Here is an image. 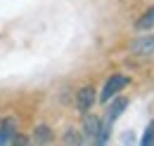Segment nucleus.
<instances>
[{
    "label": "nucleus",
    "mask_w": 154,
    "mask_h": 146,
    "mask_svg": "<svg viewBox=\"0 0 154 146\" xmlns=\"http://www.w3.org/2000/svg\"><path fill=\"white\" fill-rule=\"evenodd\" d=\"M152 26H154V7H149L142 17L137 19L135 28H137V31H147V28H152Z\"/></svg>",
    "instance_id": "obj_8"
},
{
    "label": "nucleus",
    "mask_w": 154,
    "mask_h": 146,
    "mask_svg": "<svg viewBox=\"0 0 154 146\" xmlns=\"http://www.w3.org/2000/svg\"><path fill=\"white\" fill-rule=\"evenodd\" d=\"M107 104H109V109H107V115H104V120H102V123H104L107 127H112V125L116 123V118L121 115V111L128 106V99H126V97H119V94H116L114 99H109Z\"/></svg>",
    "instance_id": "obj_5"
},
{
    "label": "nucleus",
    "mask_w": 154,
    "mask_h": 146,
    "mask_svg": "<svg viewBox=\"0 0 154 146\" xmlns=\"http://www.w3.org/2000/svg\"><path fill=\"white\" fill-rule=\"evenodd\" d=\"M64 144H83V134L78 130H66L64 134Z\"/></svg>",
    "instance_id": "obj_9"
},
{
    "label": "nucleus",
    "mask_w": 154,
    "mask_h": 146,
    "mask_svg": "<svg viewBox=\"0 0 154 146\" xmlns=\"http://www.w3.org/2000/svg\"><path fill=\"white\" fill-rule=\"evenodd\" d=\"M128 83H131V78L128 75H123V73H114V75H109L107 80H104V85H102V90H100V101L102 104H107L109 99H114L119 92H123L128 87Z\"/></svg>",
    "instance_id": "obj_1"
},
{
    "label": "nucleus",
    "mask_w": 154,
    "mask_h": 146,
    "mask_svg": "<svg viewBox=\"0 0 154 146\" xmlns=\"http://www.w3.org/2000/svg\"><path fill=\"white\" fill-rule=\"evenodd\" d=\"M97 92H95V87L93 85H85V87H81L78 90V94H76V106H78V111H90L93 109V104H95V97Z\"/></svg>",
    "instance_id": "obj_6"
},
{
    "label": "nucleus",
    "mask_w": 154,
    "mask_h": 146,
    "mask_svg": "<svg viewBox=\"0 0 154 146\" xmlns=\"http://www.w3.org/2000/svg\"><path fill=\"white\" fill-rule=\"evenodd\" d=\"M140 144L142 146H149L154 144V120L147 125V130H145V134H142V139H140Z\"/></svg>",
    "instance_id": "obj_10"
},
{
    "label": "nucleus",
    "mask_w": 154,
    "mask_h": 146,
    "mask_svg": "<svg viewBox=\"0 0 154 146\" xmlns=\"http://www.w3.org/2000/svg\"><path fill=\"white\" fill-rule=\"evenodd\" d=\"M33 142H38V144H48V142H52V130L48 127V125H38L36 132H33Z\"/></svg>",
    "instance_id": "obj_7"
},
{
    "label": "nucleus",
    "mask_w": 154,
    "mask_h": 146,
    "mask_svg": "<svg viewBox=\"0 0 154 146\" xmlns=\"http://www.w3.org/2000/svg\"><path fill=\"white\" fill-rule=\"evenodd\" d=\"M100 127H102V120L93 115V113H83V123H81V134H83V142H97L100 137Z\"/></svg>",
    "instance_id": "obj_3"
},
{
    "label": "nucleus",
    "mask_w": 154,
    "mask_h": 146,
    "mask_svg": "<svg viewBox=\"0 0 154 146\" xmlns=\"http://www.w3.org/2000/svg\"><path fill=\"white\" fill-rule=\"evenodd\" d=\"M131 52L135 57H152L154 54V33H145V36L135 38L131 45Z\"/></svg>",
    "instance_id": "obj_4"
},
{
    "label": "nucleus",
    "mask_w": 154,
    "mask_h": 146,
    "mask_svg": "<svg viewBox=\"0 0 154 146\" xmlns=\"http://www.w3.org/2000/svg\"><path fill=\"white\" fill-rule=\"evenodd\" d=\"M17 142H21L17 118L14 115H5L0 120V146H10V144H17Z\"/></svg>",
    "instance_id": "obj_2"
}]
</instances>
